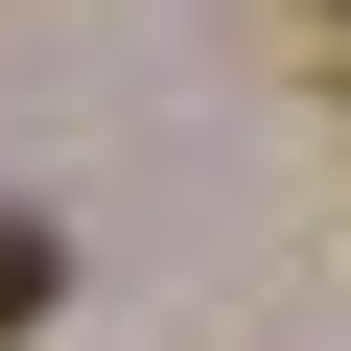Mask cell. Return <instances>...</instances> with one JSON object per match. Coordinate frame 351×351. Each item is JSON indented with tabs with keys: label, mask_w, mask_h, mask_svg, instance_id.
<instances>
[{
	"label": "cell",
	"mask_w": 351,
	"mask_h": 351,
	"mask_svg": "<svg viewBox=\"0 0 351 351\" xmlns=\"http://www.w3.org/2000/svg\"><path fill=\"white\" fill-rule=\"evenodd\" d=\"M47 304H71V234H47V211H0V328H47Z\"/></svg>",
	"instance_id": "obj_1"
}]
</instances>
